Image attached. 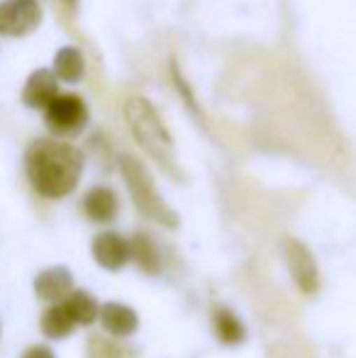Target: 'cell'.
I'll list each match as a JSON object with an SVG mask.
<instances>
[{
  "label": "cell",
  "mask_w": 356,
  "mask_h": 358,
  "mask_svg": "<svg viewBox=\"0 0 356 358\" xmlns=\"http://www.w3.org/2000/svg\"><path fill=\"white\" fill-rule=\"evenodd\" d=\"M24 173L34 193L47 200H62L76 190L83 173V154L59 139H34L24 151Z\"/></svg>",
  "instance_id": "1"
},
{
  "label": "cell",
  "mask_w": 356,
  "mask_h": 358,
  "mask_svg": "<svg viewBox=\"0 0 356 358\" xmlns=\"http://www.w3.org/2000/svg\"><path fill=\"white\" fill-rule=\"evenodd\" d=\"M124 120L132 129L137 144L157 161L162 169H166L171 176H178V166L173 159V139L169 129L164 127L157 108L142 95H132L124 103Z\"/></svg>",
  "instance_id": "2"
},
{
  "label": "cell",
  "mask_w": 356,
  "mask_h": 358,
  "mask_svg": "<svg viewBox=\"0 0 356 358\" xmlns=\"http://www.w3.org/2000/svg\"><path fill=\"white\" fill-rule=\"evenodd\" d=\"M120 171H122L124 183H127L129 195H132L139 213L147 217V220L157 222V224H164V227L178 224V215L164 203L162 195L157 193V185H154L149 171L144 169L134 156H129V154L120 156Z\"/></svg>",
  "instance_id": "3"
},
{
  "label": "cell",
  "mask_w": 356,
  "mask_h": 358,
  "mask_svg": "<svg viewBox=\"0 0 356 358\" xmlns=\"http://www.w3.org/2000/svg\"><path fill=\"white\" fill-rule=\"evenodd\" d=\"M44 122L59 137H73L88 124V105L76 93H62L44 110Z\"/></svg>",
  "instance_id": "4"
},
{
  "label": "cell",
  "mask_w": 356,
  "mask_h": 358,
  "mask_svg": "<svg viewBox=\"0 0 356 358\" xmlns=\"http://www.w3.org/2000/svg\"><path fill=\"white\" fill-rule=\"evenodd\" d=\"M42 24V5L37 0H0V34L27 37Z\"/></svg>",
  "instance_id": "5"
},
{
  "label": "cell",
  "mask_w": 356,
  "mask_h": 358,
  "mask_svg": "<svg viewBox=\"0 0 356 358\" xmlns=\"http://www.w3.org/2000/svg\"><path fill=\"white\" fill-rule=\"evenodd\" d=\"M283 254H285V264H288V271H290V275H293L295 285L303 292H308V295H313V292L318 290L320 273H318V264H315L308 246L295 239H285Z\"/></svg>",
  "instance_id": "6"
},
{
  "label": "cell",
  "mask_w": 356,
  "mask_h": 358,
  "mask_svg": "<svg viewBox=\"0 0 356 358\" xmlns=\"http://www.w3.org/2000/svg\"><path fill=\"white\" fill-rule=\"evenodd\" d=\"M93 259L100 268L120 271L124 264H129V239L120 236L118 231H100L93 239Z\"/></svg>",
  "instance_id": "7"
},
{
  "label": "cell",
  "mask_w": 356,
  "mask_h": 358,
  "mask_svg": "<svg viewBox=\"0 0 356 358\" xmlns=\"http://www.w3.org/2000/svg\"><path fill=\"white\" fill-rule=\"evenodd\" d=\"M59 78L52 69H37L29 73L22 88V103L32 110H47L59 98Z\"/></svg>",
  "instance_id": "8"
},
{
  "label": "cell",
  "mask_w": 356,
  "mask_h": 358,
  "mask_svg": "<svg viewBox=\"0 0 356 358\" xmlns=\"http://www.w3.org/2000/svg\"><path fill=\"white\" fill-rule=\"evenodd\" d=\"M73 290V275L66 266H49V268L39 271L34 278V295L44 302L59 305L64 302Z\"/></svg>",
  "instance_id": "9"
},
{
  "label": "cell",
  "mask_w": 356,
  "mask_h": 358,
  "mask_svg": "<svg viewBox=\"0 0 356 358\" xmlns=\"http://www.w3.org/2000/svg\"><path fill=\"white\" fill-rule=\"evenodd\" d=\"M98 320H100V324H103V329L108 331L110 336H115V339L132 336L139 327L137 312L127 305H120V302H105V305L100 307Z\"/></svg>",
  "instance_id": "10"
},
{
  "label": "cell",
  "mask_w": 356,
  "mask_h": 358,
  "mask_svg": "<svg viewBox=\"0 0 356 358\" xmlns=\"http://www.w3.org/2000/svg\"><path fill=\"white\" fill-rule=\"evenodd\" d=\"M81 208L90 222H95V224H108V222H113L115 217H118L120 203L113 188H108V185H95V188H90L88 193L83 195Z\"/></svg>",
  "instance_id": "11"
},
{
  "label": "cell",
  "mask_w": 356,
  "mask_h": 358,
  "mask_svg": "<svg viewBox=\"0 0 356 358\" xmlns=\"http://www.w3.org/2000/svg\"><path fill=\"white\" fill-rule=\"evenodd\" d=\"M62 305H64V310L69 312V317H71L76 327L93 324L100 315V305L95 302V297L86 290H76V287H73L71 295H69Z\"/></svg>",
  "instance_id": "12"
},
{
  "label": "cell",
  "mask_w": 356,
  "mask_h": 358,
  "mask_svg": "<svg viewBox=\"0 0 356 358\" xmlns=\"http://www.w3.org/2000/svg\"><path fill=\"white\" fill-rule=\"evenodd\" d=\"M54 76L64 83H78L86 73V62L78 47H62L54 57Z\"/></svg>",
  "instance_id": "13"
},
{
  "label": "cell",
  "mask_w": 356,
  "mask_h": 358,
  "mask_svg": "<svg viewBox=\"0 0 356 358\" xmlns=\"http://www.w3.org/2000/svg\"><path fill=\"white\" fill-rule=\"evenodd\" d=\"M39 329H42V334L47 336V339L59 341V339L71 336L73 329H76V324H73V320L69 317V312L64 310V305L59 302V305H49L47 310L42 312Z\"/></svg>",
  "instance_id": "14"
},
{
  "label": "cell",
  "mask_w": 356,
  "mask_h": 358,
  "mask_svg": "<svg viewBox=\"0 0 356 358\" xmlns=\"http://www.w3.org/2000/svg\"><path fill=\"white\" fill-rule=\"evenodd\" d=\"M213 324H215V334H218V339L222 341V344H242L244 336H247V329H244V324L237 320V315L229 310H225V307H218V310L213 312Z\"/></svg>",
  "instance_id": "15"
},
{
  "label": "cell",
  "mask_w": 356,
  "mask_h": 358,
  "mask_svg": "<svg viewBox=\"0 0 356 358\" xmlns=\"http://www.w3.org/2000/svg\"><path fill=\"white\" fill-rule=\"evenodd\" d=\"M129 261H137V266L147 273H157L162 268V259L154 246L152 236L147 234H134L129 239Z\"/></svg>",
  "instance_id": "16"
},
{
  "label": "cell",
  "mask_w": 356,
  "mask_h": 358,
  "mask_svg": "<svg viewBox=\"0 0 356 358\" xmlns=\"http://www.w3.org/2000/svg\"><path fill=\"white\" fill-rule=\"evenodd\" d=\"M86 358H129V351L110 336L93 334L88 339Z\"/></svg>",
  "instance_id": "17"
},
{
  "label": "cell",
  "mask_w": 356,
  "mask_h": 358,
  "mask_svg": "<svg viewBox=\"0 0 356 358\" xmlns=\"http://www.w3.org/2000/svg\"><path fill=\"white\" fill-rule=\"evenodd\" d=\"M20 358H57V354H54L47 344H34V346H29V349H24Z\"/></svg>",
  "instance_id": "18"
},
{
  "label": "cell",
  "mask_w": 356,
  "mask_h": 358,
  "mask_svg": "<svg viewBox=\"0 0 356 358\" xmlns=\"http://www.w3.org/2000/svg\"><path fill=\"white\" fill-rule=\"evenodd\" d=\"M64 3H66L69 8H76V5H78V0H64Z\"/></svg>",
  "instance_id": "19"
}]
</instances>
